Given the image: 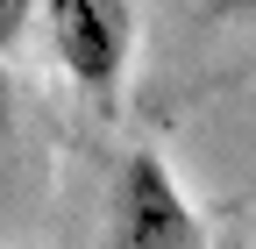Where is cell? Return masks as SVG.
<instances>
[{
	"mask_svg": "<svg viewBox=\"0 0 256 249\" xmlns=\"http://www.w3.org/2000/svg\"><path fill=\"white\" fill-rule=\"evenodd\" d=\"M43 28L64 78L100 107H114L136 64V8L128 0H43Z\"/></svg>",
	"mask_w": 256,
	"mask_h": 249,
	"instance_id": "obj_1",
	"label": "cell"
},
{
	"mask_svg": "<svg viewBox=\"0 0 256 249\" xmlns=\"http://www.w3.org/2000/svg\"><path fill=\"white\" fill-rule=\"evenodd\" d=\"M107 249H206V228L192 214L185 185L150 157L128 150L114 171V200H107Z\"/></svg>",
	"mask_w": 256,
	"mask_h": 249,
	"instance_id": "obj_2",
	"label": "cell"
},
{
	"mask_svg": "<svg viewBox=\"0 0 256 249\" xmlns=\"http://www.w3.org/2000/svg\"><path fill=\"white\" fill-rule=\"evenodd\" d=\"M28 14H36V0H0V50H8V43H22Z\"/></svg>",
	"mask_w": 256,
	"mask_h": 249,
	"instance_id": "obj_3",
	"label": "cell"
},
{
	"mask_svg": "<svg viewBox=\"0 0 256 249\" xmlns=\"http://www.w3.org/2000/svg\"><path fill=\"white\" fill-rule=\"evenodd\" d=\"M200 8H206L214 22H242V14H256V0H200Z\"/></svg>",
	"mask_w": 256,
	"mask_h": 249,
	"instance_id": "obj_4",
	"label": "cell"
},
{
	"mask_svg": "<svg viewBox=\"0 0 256 249\" xmlns=\"http://www.w3.org/2000/svg\"><path fill=\"white\" fill-rule=\"evenodd\" d=\"M8 128H14V78L0 72V142H8Z\"/></svg>",
	"mask_w": 256,
	"mask_h": 249,
	"instance_id": "obj_5",
	"label": "cell"
}]
</instances>
